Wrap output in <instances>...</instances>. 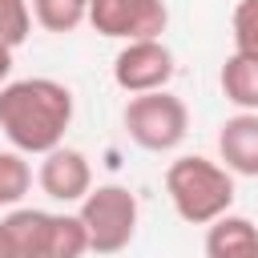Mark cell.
Returning a JSON list of instances; mask_svg holds the SVG:
<instances>
[{
  "mask_svg": "<svg viewBox=\"0 0 258 258\" xmlns=\"http://www.w3.org/2000/svg\"><path fill=\"white\" fill-rule=\"evenodd\" d=\"M73 89L52 77H24L0 85V129L12 149L48 153L64 141V129L73 125Z\"/></svg>",
  "mask_w": 258,
  "mask_h": 258,
  "instance_id": "1",
  "label": "cell"
},
{
  "mask_svg": "<svg viewBox=\"0 0 258 258\" xmlns=\"http://www.w3.org/2000/svg\"><path fill=\"white\" fill-rule=\"evenodd\" d=\"M165 194L181 222L210 226L214 218L230 214L234 206V173L222 161H210L202 153L173 157L165 169Z\"/></svg>",
  "mask_w": 258,
  "mask_h": 258,
  "instance_id": "2",
  "label": "cell"
},
{
  "mask_svg": "<svg viewBox=\"0 0 258 258\" xmlns=\"http://www.w3.org/2000/svg\"><path fill=\"white\" fill-rule=\"evenodd\" d=\"M77 206H81L77 214L85 222L93 254H121L133 242V234H137V198H133L129 185H117V181L93 185Z\"/></svg>",
  "mask_w": 258,
  "mask_h": 258,
  "instance_id": "3",
  "label": "cell"
},
{
  "mask_svg": "<svg viewBox=\"0 0 258 258\" xmlns=\"http://www.w3.org/2000/svg\"><path fill=\"white\" fill-rule=\"evenodd\" d=\"M121 121H125L129 141L141 145V149H149V153H169L189 133V109L169 89H153V93L129 97Z\"/></svg>",
  "mask_w": 258,
  "mask_h": 258,
  "instance_id": "4",
  "label": "cell"
},
{
  "mask_svg": "<svg viewBox=\"0 0 258 258\" xmlns=\"http://www.w3.org/2000/svg\"><path fill=\"white\" fill-rule=\"evenodd\" d=\"M89 24L109 40H149L169 24L165 0H89Z\"/></svg>",
  "mask_w": 258,
  "mask_h": 258,
  "instance_id": "5",
  "label": "cell"
},
{
  "mask_svg": "<svg viewBox=\"0 0 258 258\" xmlns=\"http://www.w3.org/2000/svg\"><path fill=\"white\" fill-rule=\"evenodd\" d=\"M113 81L129 97L153 93V89H169V81H173V52H169V44L161 36L125 40L121 52L113 56Z\"/></svg>",
  "mask_w": 258,
  "mask_h": 258,
  "instance_id": "6",
  "label": "cell"
},
{
  "mask_svg": "<svg viewBox=\"0 0 258 258\" xmlns=\"http://www.w3.org/2000/svg\"><path fill=\"white\" fill-rule=\"evenodd\" d=\"M36 185H40L52 202L73 206V202H81V198L93 189V165H89V157H85L81 149H73V145L60 141L56 149L40 153Z\"/></svg>",
  "mask_w": 258,
  "mask_h": 258,
  "instance_id": "7",
  "label": "cell"
},
{
  "mask_svg": "<svg viewBox=\"0 0 258 258\" xmlns=\"http://www.w3.org/2000/svg\"><path fill=\"white\" fill-rule=\"evenodd\" d=\"M218 157L234 177H258V113L238 109L218 129Z\"/></svg>",
  "mask_w": 258,
  "mask_h": 258,
  "instance_id": "8",
  "label": "cell"
},
{
  "mask_svg": "<svg viewBox=\"0 0 258 258\" xmlns=\"http://www.w3.org/2000/svg\"><path fill=\"white\" fill-rule=\"evenodd\" d=\"M4 234H8V246L16 258H44L48 250V230H52V214L48 210H36V206H12L4 218H0Z\"/></svg>",
  "mask_w": 258,
  "mask_h": 258,
  "instance_id": "9",
  "label": "cell"
},
{
  "mask_svg": "<svg viewBox=\"0 0 258 258\" xmlns=\"http://www.w3.org/2000/svg\"><path fill=\"white\" fill-rule=\"evenodd\" d=\"M206 258H258V226L242 214H222L206 226Z\"/></svg>",
  "mask_w": 258,
  "mask_h": 258,
  "instance_id": "10",
  "label": "cell"
},
{
  "mask_svg": "<svg viewBox=\"0 0 258 258\" xmlns=\"http://www.w3.org/2000/svg\"><path fill=\"white\" fill-rule=\"evenodd\" d=\"M218 85L226 93L230 105L246 109V113H258V56L254 52H230L222 60V73H218Z\"/></svg>",
  "mask_w": 258,
  "mask_h": 258,
  "instance_id": "11",
  "label": "cell"
},
{
  "mask_svg": "<svg viewBox=\"0 0 258 258\" xmlns=\"http://www.w3.org/2000/svg\"><path fill=\"white\" fill-rule=\"evenodd\" d=\"M85 254H89V234L81 214H52L44 258H85Z\"/></svg>",
  "mask_w": 258,
  "mask_h": 258,
  "instance_id": "12",
  "label": "cell"
},
{
  "mask_svg": "<svg viewBox=\"0 0 258 258\" xmlns=\"http://www.w3.org/2000/svg\"><path fill=\"white\" fill-rule=\"evenodd\" d=\"M32 20L48 32H73L89 20V0H32Z\"/></svg>",
  "mask_w": 258,
  "mask_h": 258,
  "instance_id": "13",
  "label": "cell"
},
{
  "mask_svg": "<svg viewBox=\"0 0 258 258\" xmlns=\"http://www.w3.org/2000/svg\"><path fill=\"white\" fill-rule=\"evenodd\" d=\"M32 189V165L20 149H0V206H20Z\"/></svg>",
  "mask_w": 258,
  "mask_h": 258,
  "instance_id": "14",
  "label": "cell"
},
{
  "mask_svg": "<svg viewBox=\"0 0 258 258\" xmlns=\"http://www.w3.org/2000/svg\"><path fill=\"white\" fill-rule=\"evenodd\" d=\"M32 32V8L28 0H0V44L20 48Z\"/></svg>",
  "mask_w": 258,
  "mask_h": 258,
  "instance_id": "15",
  "label": "cell"
},
{
  "mask_svg": "<svg viewBox=\"0 0 258 258\" xmlns=\"http://www.w3.org/2000/svg\"><path fill=\"white\" fill-rule=\"evenodd\" d=\"M230 28H234V48L258 56V0H238Z\"/></svg>",
  "mask_w": 258,
  "mask_h": 258,
  "instance_id": "16",
  "label": "cell"
},
{
  "mask_svg": "<svg viewBox=\"0 0 258 258\" xmlns=\"http://www.w3.org/2000/svg\"><path fill=\"white\" fill-rule=\"evenodd\" d=\"M8 77H12V48L0 44V85H8Z\"/></svg>",
  "mask_w": 258,
  "mask_h": 258,
  "instance_id": "17",
  "label": "cell"
},
{
  "mask_svg": "<svg viewBox=\"0 0 258 258\" xmlns=\"http://www.w3.org/2000/svg\"><path fill=\"white\" fill-rule=\"evenodd\" d=\"M0 258H16V254H12V246H8V234H4V226H0Z\"/></svg>",
  "mask_w": 258,
  "mask_h": 258,
  "instance_id": "18",
  "label": "cell"
}]
</instances>
